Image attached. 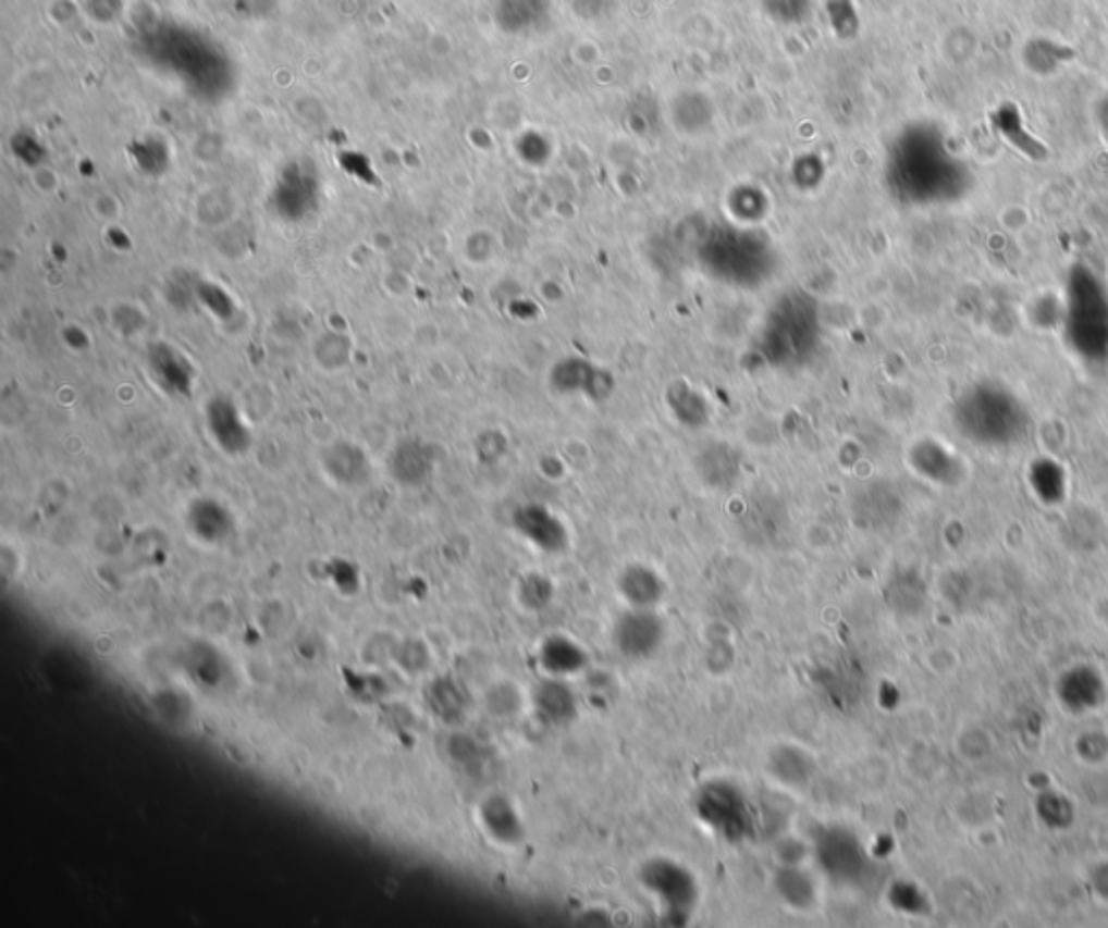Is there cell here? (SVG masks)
Listing matches in <instances>:
<instances>
[{
	"instance_id": "19",
	"label": "cell",
	"mask_w": 1108,
	"mask_h": 928,
	"mask_svg": "<svg viewBox=\"0 0 1108 928\" xmlns=\"http://www.w3.org/2000/svg\"><path fill=\"white\" fill-rule=\"evenodd\" d=\"M1098 122H1100V126H1103V131H1105V135L1108 137V98L1098 109Z\"/></svg>"
},
{
	"instance_id": "13",
	"label": "cell",
	"mask_w": 1108,
	"mask_h": 928,
	"mask_svg": "<svg viewBox=\"0 0 1108 928\" xmlns=\"http://www.w3.org/2000/svg\"><path fill=\"white\" fill-rule=\"evenodd\" d=\"M1074 52L1061 44H1055L1048 37H1035L1024 46V65L1035 76H1050L1055 74L1068 59H1072Z\"/></svg>"
},
{
	"instance_id": "16",
	"label": "cell",
	"mask_w": 1108,
	"mask_h": 928,
	"mask_svg": "<svg viewBox=\"0 0 1108 928\" xmlns=\"http://www.w3.org/2000/svg\"><path fill=\"white\" fill-rule=\"evenodd\" d=\"M315 358H317V362H319L325 371L336 372L341 371V369H345V367L349 364V358H352L349 338H347V336H343V334H336V332H328V334H323V336L317 341Z\"/></svg>"
},
{
	"instance_id": "10",
	"label": "cell",
	"mask_w": 1108,
	"mask_h": 928,
	"mask_svg": "<svg viewBox=\"0 0 1108 928\" xmlns=\"http://www.w3.org/2000/svg\"><path fill=\"white\" fill-rule=\"evenodd\" d=\"M775 894L790 907L808 912L816 903V883L801 866H781L773 879Z\"/></svg>"
},
{
	"instance_id": "1",
	"label": "cell",
	"mask_w": 1108,
	"mask_h": 928,
	"mask_svg": "<svg viewBox=\"0 0 1108 928\" xmlns=\"http://www.w3.org/2000/svg\"><path fill=\"white\" fill-rule=\"evenodd\" d=\"M952 416L959 433L978 446H1009L1026 431L1022 400L996 381H978L963 389Z\"/></svg>"
},
{
	"instance_id": "14",
	"label": "cell",
	"mask_w": 1108,
	"mask_h": 928,
	"mask_svg": "<svg viewBox=\"0 0 1108 928\" xmlns=\"http://www.w3.org/2000/svg\"><path fill=\"white\" fill-rule=\"evenodd\" d=\"M619 589L632 608H652L663 597L661 580L643 567L628 569L619 580Z\"/></svg>"
},
{
	"instance_id": "8",
	"label": "cell",
	"mask_w": 1108,
	"mask_h": 928,
	"mask_svg": "<svg viewBox=\"0 0 1108 928\" xmlns=\"http://www.w3.org/2000/svg\"><path fill=\"white\" fill-rule=\"evenodd\" d=\"M533 702L538 715L553 726H565L576 717V697L561 678H549L538 684Z\"/></svg>"
},
{
	"instance_id": "15",
	"label": "cell",
	"mask_w": 1108,
	"mask_h": 928,
	"mask_svg": "<svg viewBox=\"0 0 1108 928\" xmlns=\"http://www.w3.org/2000/svg\"><path fill=\"white\" fill-rule=\"evenodd\" d=\"M1031 483H1033L1037 498H1042L1044 503H1059L1063 498V490H1066L1063 472L1057 463H1052L1048 459H1042V461L1037 459V463L1031 470Z\"/></svg>"
},
{
	"instance_id": "3",
	"label": "cell",
	"mask_w": 1108,
	"mask_h": 928,
	"mask_svg": "<svg viewBox=\"0 0 1108 928\" xmlns=\"http://www.w3.org/2000/svg\"><path fill=\"white\" fill-rule=\"evenodd\" d=\"M695 814L715 836L732 844L751 838L755 827V816L747 796L730 781H711L700 788Z\"/></svg>"
},
{
	"instance_id": "12",
	"label": "cell",
	"mask_w": 1108,
	"mask_h": 928,
	"mask_svg": "<svg viewBox=\"0 0 1108 928\" xmlns=\"http://www.w3.org/2000/svg\"><path fill=\"white\" fill-rule=\"evenodd\" d=\"M584 652L565 636H553L544 641L540 649V663L551 678H567L584 667Z\"/></svg>"
},
{
	"instance_id": "2",
	"label": "cell",
	"mask_w": 1108,
	"mask_h": 928,
	"mask_svg": "<svg viewBox=\"0 0 1108 928\" xmlns=\"http://www.w3.org/2000/svg\"><path fill=\"white\" fill-rule=\"evenodd\" d=\"M1063 325L1068 343L1081 360L1098 362L1108 356V288L1092 271H1072Z\"/></svg>"
},
{
	"instance_id": "17",
	"label": "cell",
	"mask_w": 1108,
	"mask_h": 928,
	"mask_svg": "<svg viewBox=\"0 0 1108 928\" xmlns=\"http://www.w3.org/2000/svg\"><path fill=\"white\" fill-rule=\"evenodd\" d=\"M522 527L527 529V533L538 529V533H533L531 537H533V542H538L544 548H554L563 540V531L558 529V524L551 520L549 514H544V511H529L527 518L522 520Z\"/></svg>"
},
{
	"instance_id": "18",
	"label": "cell",
	"mask_w": 1108,
	"mask_h": 928,
	"mask_svg": "<svg viewBox=\"0 0 1108 928\" xmlns=\"http://www.w3.org/2000/svg\"><path fill=\"white\" fill-rule=\"evenodd\" d=\"M522 599L527 606H531L533 610H540L542 606L549 604L551 599V586L549 582H544L542 578H531L527 580L525 589H522Z\"/></svg>"
},
{
	"instance_id": "9",
	"label": "cell",
	"mask_w": 1108,
	"mask_h": 928,
	"mask_svg": "<svg viewBox=\"0 0 1108 928\" xmlns=\"http://www.w3.org/2000/svg\"><path fill=\"white\" fill-rule=\"evenodd\" d=\"M481 820L490 836L501 844H518L525 838L522 820L505 796H490L481 807Z\"/></svg>"
},
{
	"instance_id": "5",
	"label": "cell",
	"mask_w": 1108,
	"mask_h": 928,
	"mask_svg": "<svg viewBox=\"0 0 1108 928\" xmlns=\"http://www.w3.org/2000/svg\"><path fill=\"white\" fill-rule=\"evenodd\" d=\"M814 855L823 873L840 886L860 883L869 868V859L860 840L840 827L823 829L816 836Z\"/></svg>"
},
{
	"instance_id": "4",
	"label": "cell",
	"mask_w": 1108,
	"mask_h": 928,
	"mask_svg": "<svg viewBox=\"0 0 1108 928\" xmlns=\"http://www.w3.org/2000/svg\"><path fill=\"white\" fill-rule=\"evenodd\" d=\"M641 886L656 899L665 920L687 923L700 901L695 877L672 859H652L639 873Z\"/></svg>"
},
{
	"instance_id": "6",
	"label": "cell",
	"mask_w": 1108,
	"mask_h": 928,
	"mask_svg": "<svg viewBox=\"0 0 1108 928\" xmlns=\"http://www.w3.org/2000/svg\"><path fill=\"white\" fill-rule=\"evenodd\" d=\"M615 647L628 660L652 658L665 641V623L650 608H632L621 615L613 630Z\"/></svg>"
},
{
	"instance_id": "7",
	"label": "cell",
	"mask_w": 1108,
	"mask_h": 928,
	"mask_svg": "<svg viewBox=\"0 0 1108 928\" xmlns=\"http://www.w3.org/2000/svg\"><path fill=\"white\" fill-rule=\"evenodd\" d=\"M814 770V759L797 744H779L768 753V772L784 785L801 788L812 779Z\"/></svg>"
},
{
	"instance_id": "11",
	"label": "cell",
	"mask_w": 1108,
	"mask_h": 928,
	"mask_svg": "<svg viewBox=\"0 0 1108 928\" xmlns=\"http://www.w3.org/2000/svg\"><path fill=\"white\" fill-rule=\"evenodd\" d=\"M912 461L916 466V472L924 474L928 481L941 485L955 483L961 470L955 455L937 442H923L921 446H916Z\"/></svg>"
}]
</instances>
